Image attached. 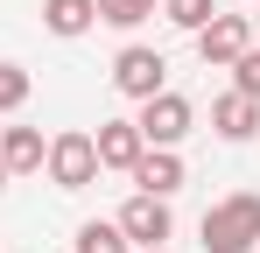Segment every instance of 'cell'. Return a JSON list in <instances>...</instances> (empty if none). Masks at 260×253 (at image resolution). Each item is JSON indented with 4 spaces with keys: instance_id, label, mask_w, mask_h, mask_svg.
<instances>
[{
    "instance_id": "1",
    "label": "cell",
    "mask_w": 260,
    "mask_h": 253,
    "mask_svg": "<svg viewBox=\"0 0 260 253\" xmlns=\"http://www.w3.org/2000/svg\"><path fill=\"white\" fill-rule=\"evenodd\" d=\"M197 232H204V253H246V246H260V197H253V190L218 197Z\"/></svg>"
},
{
    "instance_id": "2",
    "label": "cell",
    "mask_w": 260,
    "mask_h": 253,
    "mask_svg": "<svg viewBox=\"0 0 260 253\" xmlns=\"http://www.w3.org/2000/svg\"><path fill=\"white\" fill-rule=\"evenodd\" d=\"M43 169H49V183L56 190H91L99 183V148H91V134H56L49 141V155H43Z\"/></svg>"
},
{
    "instance_id": "3",
    "label": "cell",
    "mask_w": 260,
    "mask_h": 253,
    "mask_svg": "<svg viewBox=\"0 0 260 253\" xmlns=\"http://www.w3.org/2000/svg\"><path fill=\"white\" fill-rule=\"evenodd\" d=\"M190 120H197V106L183 99V91H155V99H141V141L148 148H176L183 134H190Z\"/></svg>"
},
{
    "instance_id": "4",
    "label": "cell",
    "mask_w": 260,
    "mask_h": 253,
    "mask_svg": "<svg viewBox=\"0 0 260 253\" xmlns=\"http://www.w3.org/2000/svg\"><path fill=\"white\" fill-rule=\"evenodd\" d=\"M246 49H253V21H246V14H211V21L197 28V56H204L211 71H232Z\"/></svg>"
},
{
    "instance_id": "5",
    "label": "cell",
    "mask_w": 260,
    "mask_h": 253,
    "mask_svg": "<svg viewBox=\"0 0 260 253\" xmlns=\"http://www.w3.org/2000/svg\"><path fill=\"white\" fill-rule=\"evenodd\" d=\"M113 84H120L127 99H155V91H169V64H162V49L127 42V49L113 56Z\"/></svg>"
},
{
    "instance_id": "6",
    "label": "cell",
    "mask_w": 260,
    "mask_h": 253,
    "mask_svg": "<svg viewBox=\"0 0 260 253\" xmlns=\"http://www.w3.org/2000/svg\"><path fill=\"white\" fill-rule=\"evenodd\" d=\"M120 232H127V246H162L176 232V218H169V197H148V190H134L127 204H120V218H113Z\"/></svg>"
},
{
    "instance_id": "7",
    "label": "cell",
    "mask_w": 260,
    "mask_h": 253,
    "mask_svg": "<svg viewBox=\"0 0 260 253\" xmlns=\"http://www.w3.org/2000/svg\"><path fill=\"white\" fill-rule=\"evenodd\" d=\"M91 148H99V169H120V176H134V162L148 155V141H141V126H134V120H99Z\"/></svg>"
},
{
    "instance_id": "8",
    "label": "cell",
    "mask_w": 260,
    "mask_h": 253,
    "mask_svg": "<svg viewBox=\"0 0 260 253\" xmlns=\"http://www.w3.org/2000/svg\"><path fill=\"white\" fill-rule=\"evenodd\" d=\"M43 155H49V141L36 126H0V169H7V176H36Z\"/></svg>"
},
{
    "instance_id": "9",
    "label": "cell",
    "mask_w": 260,
    "mask_h": 253,
    "mask_svg": "<svg viewBox=\"0 0 260 253\" xmlns=\"http://www.w3.org/2000/svg\"><path fill=\"white\" fill-rule=\"evenodd\" d=\"M134 183H141L148 197H176V190H183V155H176V148H148V155L134 162Z\"/></svg>"
},
{
    "instance_id": "10",
    "label": "cell",
    "mask_w": 260,
    "mask_h": 253,
    "mask_svg": "<svg viewBox=\"0 0 260 253\" xmlns=\"http://www.w3.org/2000/svg\"><path fill=\"white\" fill-rule=\"evenodd\" d=\"M211 126L225 134V141H253L260 134V99H246V91H225L211 106Z\"/></svg>"
},
{
    "instance_id": "11",
    "label": "cell",
    "mask_w": 260,
    "mask_h": 253,
    "mask_svg": "<svg viewBox=\"0 0 260 253\" xmlns=\"http://www.w3.org/2000/svg\"><path fill=\"white\" fill-rule=\"evenodd\" d=\"M99 21V0H43V28L49 36H85Z\"/></svg>"
},
{
    "instance_id": "12",
    "label": "cell",
    "mask_w": 260,
    "mask_h": 253,
    "mask_svg": "<svg viewBox=\"0 0 260 253\" xmlns=\"http://www.w3.org/2000/svg\"><path fill=\"white\" fill-rule=\"evenodd\" d=\"M78 253H134V246L113 218H91V225H78Z\"/></svg>"
},
{
    "instance_id": "13",
    "label": "cell",
    "mask_w": 260,
    "mask_h": 253,
    "mask_svg": "<svg viewBox=\"0 0 260 253\" xmlns=\"http://www.w3.org/2000/svg\"><path fill=\"white\" fill-rule=\"evenodd\" d=\"M155 7H162V0H99V21H113V28H141Z\"/></svg>"
},
{
    "instance_id": "14",
    "label": "cell",
    "mask_w": 260,
    "mask_h": 253,
    "mask_svg": "<svg viewBox=\"0 0 260 253\" xmlns=\"http://www.w3.org/2000/svg\"><path fill=\"white\" fill-rule=\"evenodd\" d=\"M162 14H169V28H183V36H197V28L211 21L218 7H211V0H162Z\"/></svg>"
},
{
    "instance_id": "15",
    "label": "cell",
    "mask_w": 260,
    "mask_h": 253,
    "mask_svg": "<svg viewBox=\"0 0 260 253\" xmlns=\"http://www.w3.org/2000/svg\"><path fill=\"white\" fill-rule=\"evenodd\" d=\"M21 99H28V71L21 64H0V113H14Z\"/></svg>"
},
{
    "instance_id": "16",
    "label": "cell",
    "mask_w": 260,
    "mask_h": 253,
    "mask_svg": "<svg viewBox=\"0 0 260 253\" xmlns=\"http://www.w3.org/2000/svg\"><path fill=\"white\" fill-rule=\"evenodd\" d=\"M232 91H246V99H260V42L232 64Z\"/></svg>"
},
{
    "instance_id": "17",
    "label": "cell",
    "mask_w": 260,
    "mask_h": 253,
    "mask_svg": "<svg viewBox=\"0 0 260 253\" xmlns=\"http://www.w3.org/2000/svg\"><path fill=\"white\" fill-rule=\"evenodd\" d=\"M141 253H169V246H141Z\"/></svg>"
},
{
    "instance_id": "18",
    "label": "cell",
    "mask_w": 260,
    "mask_h": 253,
    "mask_svg": "<svg viewBox=\"0 0 260 253\" xmlns=\"http://www.w3.org/2000/svg\"><path fill=\"white\" fill-rule=\"evenodd\" d=\"M0 190H7V169H0Z\"/></svg>"
},
{
    "instance_id": "19",
    "label": "cell",
    "mask_w": 260,
    "mask_h": 253,
    "mask_svg": "<svg viewBox=\"0 0 260 253\" xmlns=\"http://www.w3.org/2000/svg\"><path fill=\"white\" fill-rule=\"evenodd\" d=\"M253 42H260V21H253Z\"/></svg>"
}]
</instances>
